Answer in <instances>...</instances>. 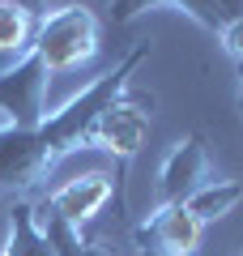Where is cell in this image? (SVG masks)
<instances>
[{
  "mask_svg": "<svg viewBox=\"0 0 243 256\" xmlns=\"http://www.w3.org/2000/svg\"><path fill=\"white\" fill-rule=\"evenodd\" d=\"M150 56V43L132 47L116 68L90 82L81 94H72L56 116H47L43 124L34 128H0V196H22L34 184H43L52 175V166L60 162L64 154L86 146V128L94 124L102 107H107L116 94L128 90V77L141 68V60Z\"/></svg>",
  "mask_w": 243,
  "mask_h": 256,
  "instance_id": "1",
  "label": "cell"
},
{
  "mask_svg": "<svg viewBox=\"0 0 243 256\" xmlns=\"http://www.w3.org/2000/svg\"><path fill=\"white\" fill-rule=\"evenodd\" d=\"M150 120H154V98L150 94H116L107 107L94 116V124L86 128V146L94 150H107L116 154L120 171H116V205L128 210V162L141 154L145 146V132H150Z\"/></svg>",
  "mask_w": 243,
  "mask_h": 256,
  "instance_id": "2",
  "label": "cell"
},
{
  "mask_svg": "<svg viewBox=\"0 0 243 256\" xmlns=\"http://www.w3.org/2000/svg\"><path fill=\"white\" fill-rule=\"evenodd\" d=\"M98 47H102L98 43V18L86 4H64V9L38 13L30 52H38L47 73H68V68L90 64L98 56Z\"/></svg>",
  "mask_w": 243,
  "mask_h": 256,
  "instance_id": "3",
  "label": "cell"
},
{
  "mask_svg": "<svg viewBox=\"0 0 243 256\" xmlns=\"http://www.w3.org/2000/svg\"><path fill=\"white\" fill-rule=\"evenodd\" d=\"M47 64L38 52H26L18 64L0 68V116L9 128H34L47 120Z\"/></svg>",
  "mask_w": 243,
  "mask_h": 256,
  "instance_id": "4",
  "label": "cell"
},
{
  "mask_svg": "<svg viewBox=\"0 0 243 256\" xmlns=\"http://www.w3.org/2000/svg\"><path fill=\"white\" fill-rule=\"evenodd\" d=\"M132 244L141 256H200L205 222L188 205H154L145 222H136Z\"/></svg>",
  "mask_w": 243,
  "mask_h": 256,
  "instance_id": "5",
  "label": "cell"
},
{
  "mask_svg": "<svg viewBox=\"0 0 243 256\" xmlns=\"http://www.w3.org/2000/svg\"><path fill=\"white\" fill-rule=\"evenodd\" d=\"M205 184H214V162H209L205 132H184L171 146V154L162 158L158 205H184L188 196H196Z\"/></svg>",
  "mask_w": 243,
  "mask_h": 256,
  "instance_id": "6",
  "label": "cell"
},
{
  "mask_svg": "<svg viewBox=\"0 0 243 256\" xmlns=\"http://www.w3.org/2000/svg\"><path fill=\"white\" fill-rule=\"evenodd\" d=\"M116 196V175L107 171H86V175H72L68 184H60L56 192H47L43 201L34 205V214H52V218H64L68 226H86L102 205Z\"/></svg>",
  "mask_w": 243,
  "mask_h": 256,
  "instance_id": "7",
  "label": "cell"
},
{
  "mask_svg": "<svg viewBox=\"0 0 243 256\" xmlns=\"http://www.w3.org/2000/svg\"><path fill=\"white\" fill-rule=\"evenodd\" d=\"M158 4H171V9L188 13V18L196 22V26L214 30V34L226 26V18L218 13V4H214V0H111V4H107V18L116 22V26H128V22H136L141 13L158 9Z\"/></svg>",
  "mask_w": 243,
  "mask_h": 256,
  "instance_id": "8",
  "label": "cell"
},
{
  "mask_svg": "<svg viewBox=\"0 0 243 256\" xmlns=\"http://www.w3.org/2000/svg\"><path fill=\"white\" fill-rule=\"evenodd\" d=\"M34 26H38V13L22 9L18 0H0V56L18 64L34 43Z\"/></svg>",
  "mask_w": 243,
  "mask_h": 256,
  "instance_id": "9",
  "label": "cell"
},
{
  "mask_svg": "<svg viewBox=\"0 0 243 256\" xmlns=\"http://www.w3.org/2000/svg\"><path fill=\"white\" fill-rule=\"evenodd\" d=\"M38 230L47 235V244L56 248V256H116L102 239H86L77 226H68L64 218H52V214H34Z\"/></svg>",
  "mask_w": 243,
  "mask_h": 256,
  "instance_id": "10",
  "label": "cell"
},
{
  "mask_svg": "<svg viewBox=\"0 0 243 256\" xmlns=\"http://www.w3.org/2000/svg\"><path fill=\"white\" fill-rule=\"evenodd\" d=\"M239 201H243V184H239V180H214V184H205L196 196H188L184 205H188V210L209 226V222L226 218V214H230Z\"/></svg>",
  "mask_w": 243,
  "mask_h": 256,
  "instance_id": "11",
  "label": "cell"
},
{
  "mask_svg": "<svg viewBox=\"0 0 243 256\" xmlns=\"http://www.w3.org/2000/svg\"><path fill=\"white\" fill-rule=\"evenodd\" d=\"M218 43H222V52L230 56L234 64H243V18L226 22V26L218 30Z\"/></svg>",
  "mask_w": 243,
  "mask_h": 256,
  "instance_id": "12",
  "label": "cell"
},
{
  "mask_svg": "<svg viewBox=\"0 0 243 256\" xmlns=\"http://www.w3.org/2000/svg\"><path fill=\"white\" fill-rule=\"evenodd\" d=\"M234 73H239V102H243V64H234Z\"/></svg>",
  "mask_w": 243,
  "mask_h": 256,
  "instance_id": "13",
  "label": "cell"
},
{
  "mask_svg": "<svg viewBox=\"0 0 243 256\" xmlns=\"http://www.w3.org/2000/svg\"><path fill=\"white\" fill-rule=\"evenodd\" d=\"M0 256H18V252H9V248H0Z\"/></svg>",
  "mask_w": 243,
  "mask_h": 256,
  "instance_id": "14",
  "label": "cell"
},
{
  "mask_svg": "<svg viewBox=\"0 0 243 256\" xmlns=\"http://www.w3.org/2000/svg\"><path fill=\"white\" fill-rule=\"evenodd\" d=\"M0 128H4V116H0Z\"/></svg>",
  "mask_w": 243,
  "mask_h": 256,
  "instance_id": "15",
  "label": "cell"
},
{
  "mask_svg": "<svg viewBox=\"0 0 243 256\" xmlns=\"http://www.w3.org/2000/svg\"><path fill=\"white\" fill-rule=\"evenodd\" d=\"M239 256H243V252H239Z\"/></svg>",
  "mask_w": 243,
  "mask_h": 256,
  "instance_id": "16",
  "label": "cell"
}]
</instances>
